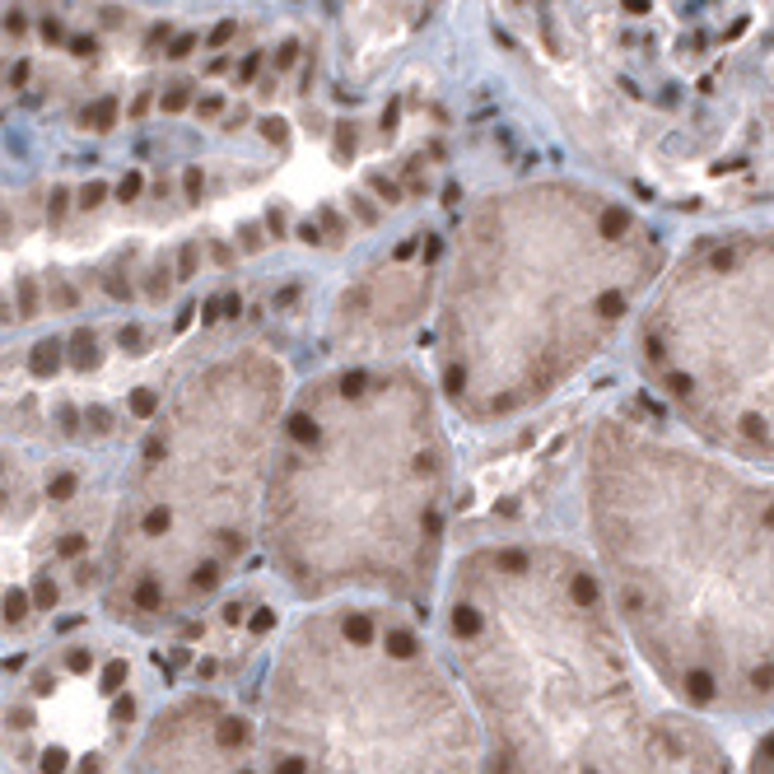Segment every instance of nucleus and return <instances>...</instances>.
I'll use <instances>...</instances> for the list:
<instances>
[{
    "instance_id": "6",
    "label": "nucleus",
    "mask_w": 774,
    "mask_h": 774,
    "mask_svg": "<svg viewBox=\"0 0 774 774\" xmlns=\"http://www.w3.org/2000/svg\"><path fill=\"white\" fill-rule=\"evenodd\" d=\"M257 774H480V737L429 611L303 606L280 635Z\"/></svg>"
},
{
    "instance_id": "7",
    "label": "nucleus",
    "mask_w": 774,
    "mask_h": 774,
    "mask_svg": "<svg viewBox=\"0 0 774 774\" xmlns=\"http://www.w3.org/2000/svg\"><path fill=\"white\" fill-rule=\"evenodd\" d=\"M285 402V364L271 350H233L155 420L112 537V616H182L229 583L262 537Z\"/></svg>"
},
{
    "instance_id": "13",
    "label": "nucleus",
    "mask_w": 774,
    "mask_h": 774,
    "mask_svg": "<svg viewBox=\"0 0 774 774\" xmlns=\"http://www.w3.org/2000/svg\"><path fill=\"white\" fill-rule=\"evenodd\" d=\"M75 495V476H56L52 480V499H70Z\"/></svg>"
},
{
    "instance_id": "4",
    "label": "nucleus",
    "mask_w": 774,
    "mask_h": 774,
    "mask_svg": "<svg viewBox=\"0 0 774 774\" xmlns=\"http://www.w3.org/2000/svg\"><path fill=\"white\" fill-rule=\"evenodd\" d=\"M667 248L635 205L527 182L462 219L434 317V387L466 425H509L574 387L635 326Z\"/></svg>"
},
{
    "instance_id": "10",
    "label": "nucleus",
    "mask_w": 774,
    "mask_h": 774,
    "mask_svg": "<svg viewBox=\"0 0 774 774\" xmlns=\"http://www.w3.org/2000/svg\"><path fill=\"white\" fill-rule=\"evenodd\" d=\"M33 369H38V373L56 369V345H38V355H33Z\"/></svg>"
},
{
    "instance_id": "15",
    "label": "nucleus",
    "mask_w": 774,
    "mask_h": 774,
    "mask_svg": "<svg viewBox=\"0 0 774 774\" xmlns=\"http://www.w3.org/2000/svg\"><path fill=\"white\" fill-rule=\"evenodd\" d=\"M196 271V243H182V276Z\"/></svg>"
},
{
    "instance_id": "17",
    "label": "nucleus",
    "mask_w": 774,
    "mask_h": 774,
    "mask_svg": "<svg viewBox=\"0 0 774 774\" xmlns=\"http://www.w3.org/2000/svg\"><path fill=\"white\" fill-rule=\"evenodd\" d=\"M61 210H65V191L56 187V191H52V219H61Z\"/></svg>"
},
{
    "instance_id": "8",
    "label": "nucleus",
    "mask_w": 774,
    "mask_h": 774,
    "mask_svg": "<svg viewBox=\"0 0 774 774\" xmlns=\"http://www.w3.org/2000/svg\"><path fill=\"white\" fill-rule=\"evenodd\" d=\"M635 369L686 439L774 471V224L700 233L635 317Z\"/></svg>"
},
{
    "instance_id": "14",
    "label": "nucleus",
    "mask_w": 774,
    "mask_h": 774,
    "mask_svg": "<svg viewBox=\"0 0 774 774\" xmlns=\"http://www.w3.org/2000/svg\"><path fill=\"white\" fill-rule=\"evenodd\" d=\"M103 191H108L103 182H89L84 191H79V205H98V201H103Z\"/></svg>"
},
{
    "instance_id": "5",
    "label": "nucleus",
    "mask_w": 774,
    "mask_h": 774,
    "mask_svg": "<svg viewBox=\"0 0 774 774\" xmlns=\"http://www.w3.org/2000/svg\"><path fill=\"white\" fill-rule=\"evenodd\" d=\"M443 416L434 378L378 355L350 359L285 402L262 537L290 597L434 611L457 509Z\"/></svg>"
},
{
    "instance_id": "9",
    "label": "nucleus",
    "mask_w": 774,
    "mask_h": 774,
    "mask_svg": "<svg viewBox=\"0 0 774 774\" xmlns=\"http://www.w3.org/2000/svg\"><path fill=\"white\" fill-rule=\"evenodd\" d=\"M742 774H774V718H765L756 732V742L742 760Z\"/></svg>"
},
{
    "instance_id": "16",
    "label": "nucleus",
    "mask_w": 774,
    "mask_h": 774,
    "mask_svg": "<svg viewBox=\"0 0 774 774\" xmlns=\"http://www.w3.org/2000/svg\"><path fill=\"white\" fill-rule=\"evenodd\" d=\"M164 108H168V112H177V108H187V93H182V89H173V93H168V98H164Z\"/></svg>"
},
{
    "instance_id": "3",
    "label": "nucleus",
    "mask_w": 774,
    "mask_h": 774,
    "mask_svg": "<svg viewBox=\"0 0 774 774\" xmlns=\"http://www.w3.org/2000/svg\"><path fill=\"white\" fill-rule=\"evenodd\" d=\"M560 112L639 187L774 196V0H509Z\"/></svg>"
},
{
    "instance_id": "2",
    "label": "nucleus",
    "mask_w": 774,
    "mask_h": 774,
    "mask_svg": "<svg viewBox=\"0 0 774 774\" xmlns=\"http://www.w3.org/2000/svg\"><path fill=\"white\" fill-rule=\"evenodd\" d=\"M434 630L480 774H742L723 732L653 681L583 546L490 537L443 569Z\"/></svg>"
},
{
    "instance_id": "1",
    "label": "nucleus",
    "mask_w": 774,
    "mask_h": 774,
    "mask_svg": "<svg viewBox=\"0 0 774 774\" xmlns=\"http://www.w3.org/2000/svg\"><path fill=\"white\" fill-rule=\"evenodd\" d=\"M578 504L653 681L709 723L774 718V480L616 411L583 439Z\"/></svg>"
},
{
    "instance_id": "18",
    "label": "nucleus",
    "mask_w": 774,
    "mask_h": 774,
    "mask_svg": "<svg viewBox=\"0 0 774 774\" xmlns=\"http://www.w3.org/2000/svg\"><path fill=\"white\" fill-rule=\"evenodd\" d=\"M136 191H140V177H126V182H122V201H126V196H136Z\"/></svg>"
},
{
    "instance_id": "12",
    "label": "nucleus",
    "mask_w": 774,
    "mask_h": 774,
    "mask_svg": "<svg viewBox=\"0 0 774 774\" xmlns=\"http://www.w3.org/2000/svg\"><path fill=\"white\" fill-rule=\"evenodd\" d=\"M112 112H117V103L112 98H103L98 108H93V122H98V131H108V122H112Z\"/></svg>"
},
{
    "instance_id": "11",
    "label": "nucleus",
    "mask_w": 774,
    "mask_h": 774,
    "mask_svg": "<svg viewBox=\"0 0 774 774\" xmlns=\"http://www.w3.org/2000/svg\"><path fill=\"white\" fill-rule=\"evenodd\" d=\"M19 303H24V317L38 313V294H33V280H19Z\"/></svg>"
}]
</instances>
